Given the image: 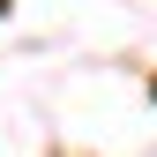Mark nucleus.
I'll use <instances>...</instances> for the list:
<instances>
[{"label":"nucleus","mask_w":157,"mask_h":157,"mask_svg":"<svg viewBox=\"0 0 157 157\" xmlns=\"http://www.w3.org/2000/svg\"><path fill=\"white\" fill-rule=\"evenodd\" d=\"M150 97H157V82H150Z\"/></svg>","instance_id":"obj_1"}]
</instances>
